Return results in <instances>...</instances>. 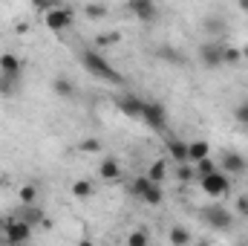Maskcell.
I'll use <instances>...</instances> for the list:
<instances>
[{
  "mask_svg": "<svg viewBox=\"0 0 248 246\" xmlns=\"http://www.w3.org/2000/svg\"><path fill=\"white\" fill-rule=\"evenodd\" d=\"M168 241H170V246H187L190 244V232H187L185 226H173L168 232Z\"/></svg>",
  "mask_w": 248,
  "mask_h": 246,
  "instance_id": "obj_17",
  "label": "cell"
},
{
  "mask_svg": "<svg viewBox=\"0 0 248 246\" xmlns=\"http://www.w3.org/2000/svg\"><path fill=\"white\" fill-rule=\"evenodd\" d=\"M52 90H55L61 99H69V96L75 93V87H72V81H69V78H55V81H52Z\"/></svg>",
  "mask_w": 248,
  "mask_h": 246,
  "instance_id": "obj_18",
  "label": "cell"
},
{
  "mask_svg": "<svg viewBox=\"0 0 248 246\" xmlns=\"http://www.w3.org/2000/svg\"><path fill=\"white\" fill-rule=\"evenodd\" d=\"M141 122L147 124V127H153V130H165V124H168V110H165V105H162V102H144V107H141Z\"/></svg>",
  "mask_w": 248,
  "mask_h": 246,
  "instance_id": "obj_6",
  "label": "cell"
},
{
  "mask_svg": "<svg viewBox=\"0 0 248 246\" xmlns=\"http://www.w3.org/2000/svg\"><path fill=\"white\" fill-rule=\"evenodd\" d=\"M78 246H93V244H90V241H81V244H78Z\"/></svg>",
  "mask_w": 248,
  "mask_h": 246,
  "instance_id": "obj_35",
  "label": "cell"
},
{
  "mask_svg": "<svg viewBox=\"0 0 248 246\" xmlns=\"http://www.w3.org/2000/svg\"><path fill=\"white\" fill-rule=\"evenodd\" d=\"M211 157V145L205 142V139H193V142H187V162H202V159H208Z\"/></svg>",
  "mask_w": 248,
  "mask_h": 246,
  "instance_id": "obj_13",
  "label": "cell"
},
{
  "mask_svg": "<svg viewBox=\"0 0 248 246\" xmlns=\"http://www.w3.org/2000/svg\"><path fill=\"white\" fill-rule=\"evenodd\" d=\"M205 26H208V32H222V20L219 18H208Z\"/></svg>",
  "mask_w": 248,
  "mask_h": 246,
  "instance_id": "obj_28",
  "label": "cell"
},
{
  "mask_svg": "<svg viewBox=\"0 0 248 246\" xmlns=\"http://www.w3.org/2000/svg\"><path fill=\"white\" fill-rule=\"evenodd\" d=\"M98 177H101V180H119V177H122L119 159H116V157H104V159L98 162Z\"/></svg>",
  "mask_w": 248,
  "mask_h": 246,
  "instance_id": "obj_15",
  "label": "cell"
},
{
  "mask_svg": "<svg viewBox=\"0 0 248 246\" xmlns=\"http://www.w3.org/2000/svg\"><path fill=\"white\" fill-rule=\"evenodd\" d=\"M116 107L122 110L127 119H141V107H144V102L136 99V96H130V93H124V96L116 99Z\"/></svg>",
  "mask_w": 248,
  "mask_h": 246,
  "instance_id": "obj_10",
  "label": "cell"
},
{
  "mask_svg": "<svg viewBox=\"0 0 248 246\" xmlns=\"http://www.w3.org/2000/svg\"><path fill=\"white\" fill-rule=\"evenodd\" d=\"M20 203H23V206H35V203H38V185H32V183L23 185V188H20Z\"/></svg>",
  "mask_w": 248,
  "mask_h": 246,
  "instance_id": "obj_19",
  "label": "cell"
},
{
  "mask_svg": "<svg viewBox=\"0 0 248 246\" xmlns=\"http://www.w3.org/2000/svg\"><path fill=\"white\" fill-rule=\"evenodd\" d=\"M116 41H119L116 32H113V35H101V38H98V47H104V44H116Z\"/></svg>",
  "mask_w": 248,
  "mask_h": 246,
  "instance_id": "obj_29",
  "label": "cell"
},
{
  "mask_svg": "<svg viewBox=\"0 0 248 246\" xmlns=\"http://www.w3.org/2000/svg\"><path fill=\"white\" fill-rule=\"evenodd\" d=\"M193 168H196V174H199V177H208V174H214V171H219V165H217V162H214L211 157H208V159H202V162H196Z\"/></svg>",
  "mask_w": 248,
  "mask_h": 246,
  "instance_id": "obj_21",
  "label": "cell"
},
{
  "mask_svg": "<svg viewBox=\"0 0 248 246\" xmlns=\"http://www.w3.org/2000/svg\"><path fill=\"white\" fill-rule=\"evenodd\" d=\"M165 148H168V154H170V162H176V165H185L187 162V145L182 139L170 136V139L165 142Z\"/></svg>",
  "mask_w": 248,
  "mask_h": 246,
  "instance_id": "obj_14",
  "label": "cell"
},
{
  "mask_svg": "<svg viewBox=\"0 0 248 246\" xmlns=\"http://www.w3.org/2000/svg\"><path fill=\"white\" fill-rule=\"evenodd\" d=\"M187 177H190V168H187V162H185V165L179 168V180H187Z\"/></svg>",
  "mask_w": 248,
  "mask_h": 246,
  "instance_id": "obj_33",
  "label": "cell"
},
{
  "mask_svg": "<svg viewBox=\"0 0 248 246\" xmlns=\"http://www.w3.org/2000/svg\"><path fill=\"white\" fill-rule=\"evenodd\" d=\"M72 194H75V197H90V194H93V183H90V180H75V183H72Z\"/></svg>",
  "mask_w": 248,
  "mask_h": 246,
  "instance_id": "obj_23",
  "label": "cell"
},
{
  "mask_svg": "<svg viewBox=\"0 0 248 246\" xmlns=\"http://www.w3.org/2000/svg\"><path fill=\"white\" fill-rule=\"evenodd\" d=\"M78 58H81V67H84L90 75H95V78H101V81H110V84H122L124 81L122 72L107 61L98 50H81Z\"/></svg>",
  "mask_w": 248,
  "mask_h": 246,
  "instance_id": "obj_1",
  "label": "cell"
},
{
  "mask_svg": "<svg viewBox=\"0 0 248 246\" xmlns=\"http://www.w3.org/2000/svg\"><path fill=\"white\" fill-rule=\"evenodd\" d=\"M199 188H202L208 197L219 200V197H225V194L231 191V180H228L225 171H214V174H208V177H199Z\"/></svg>",
  "mask_w": 248,
  "mask_h": 246,
  "instance_id": "obj_2",
  "label": "cell"
},
{
  "mask_svg": "<svg viewBox=\"0 0 248 246\" xmlns=\"http://www.w3.org/2000/svg\"><path fill=\"white\" fill-rule=\"evenodd\" d=\"M0 246H3V244H0Z\"/></svg>",
  "mask_w": 248,
  "mask_h": 246,
  "instance_id": "obj_37",
  "label": "cell"
},
{
  "mask_svg": "<svg viewBox=\"0 0 248 246\" xmlns=\"http://www.w3.org/2000/svg\"><path fill=\"white\" fill-rule=\"evenodd\" d=\"M127 9H130L139 20H144V23L156 18V3H153V0H130Z\"/></svg>",
  "mask_w": 248,
  "mask_h": 246,
  "instance_id": "obj_12",
  "label": "cell"
},
{
  "mask_svg": "<svg viewBox=\"0 0 248 246\" xmlns=\"http://www.w3.org/2000/svg\"><path fill=\"white\" fill-rule=\"evenodd\" d=\"M237 209H240L243 214H248V194H243V197L237 200Z\"/></svg>",
  "mask_w": 248,
  "mask_h": 246,
  "instance_id": "obj_31",
  "label": "cell"
},
{
  "mask_svg": "<svg viewBox=\"0 0 248 246\" xmlns=\"http://www.w3.org/2000/svg\"><path fill=\"white\" fill-rule=\"evenodd\" d=\"M6 238H9V244H26L32 238V226L26 220H9L6 223Z\"/></svg>",
  "mask_w": 248,
  "mask_h": 246,
  "instance_id": "obj_8",
  "label": "cell"
},
{
  "mask_svg": "<svg viewBox=\"0 0 248 246\" xmlns=\"http://www.w3.org/2000/svg\"><path fill=\"white\" fill-rule=\"evenodd\" d=\"M243 58H246V61H248V44H246V47H243Z\"/></svg>",
  "mask_w": 248,
  "mask_h": 246,
  "instance_id": "obj_34",
  "label": "cell"
},
{
  "mask_svg": "<svg viewBox=\"0 0 248 246\" xmlns=\"http://www.w3.org/2000/svg\"><path fill=\"white\" fill-rule=\"evenodd\" d=\"M243 58V50H237V47H225V64H240Z\"/></svg>",
  "mask_w": 248,
  "mask_h": 246,
  "instance_id": "obj_26",
  "label": "cell"
},
{
  "mask_svg": "<svg viewBox=\"0 0 248 246\" xmlns=\"http://www.w3.org/2000/svg\"><path fill=\"white\" fill-rule=\"evenodd\" d=\"M202 217H205V223H208L211 229H217V232H225V229H231V223H234V214H231L225 206H219V203L205 206V209H202Z\"/></svg>",
  "mask_w": 248,
  "mask_h": 246,
  "instance_id": "obj_3",
  "label": "cell"
},
{
  "mask_svg": "<svg viewBox=\"0 0 248 246\" xmlns=\"http://www.w3.org/2000/svg\"><path fill=\"white\" fill-rule=\"evenodd\" d=\"M199 58H202V64H205L208 70L225 67V44H219V41H205V44L199 47Z\"/></svg>",
  "mask_w": 248,
  "mask_h": 246,
  "instance_id": "obj_4",
  "label": "cell"
},
{
  "mask_svg": "<svg viewBox=\"0 0 248 246\" xmlns=\"http://www.w3.org/2000/svg\"><path fill=\"white\" fill-rule=\"evenodd\" d=\"M159 55H162V58H168V61H182L173 50H159Z\"/></svg>",
  "mask_w": 248,
  "mask_h": 246,
  "instance_id": "obj_30",
  "label": "cell"
},
{
  "mask_svg": "<svg viewBox=\"0 0 248 246\" xmlns=\"http://www.w3.org/2000/svg\"><path fill=\"white\" fill-rule=\"evenodd\" d=\"M133 194H136V197H141L147 206H159V203L165 200L162 185H153L147 177H136V180H133Z\"/></svg>",
  "mask_w": 248,
  "mask_h": 246,
  "instance_id": "obj_5",
  "label": "cell"
},
{
  "mask_svg": "<svg viewBox=\"0 0 248 246\" xmlns=\"http://www.w3.org/2000/svg\"><path fill=\"white\" fill-rule=\"evenodd\" d=\"M248 168L246 157L243 154H237V151H228V154H222V162H219V171H225V174H243Z\"/></svg>",
  "mask_w": 248,
  "mask_h": 246,
  "instance_id": "obj_11",
  "label": "cell"
},
{
  "mask_svg": "<svg viewBox=\"0 0 248 246\" xmlns=\"http://www.w3.org/2000/svg\"><path fill=\"white\" fill-rule=\"evenodd\" d=\"M72 20H75V15H72V9H66V6H55V9H49L46 12V18H44V23L52 29V32H63V29H69L72 26Z\"/></svg>",
  "mask_w": 248,
  "mask_h": 246,
  "instance_id": "obj_7",
  "label": "cell"
},
{
  "mask_svg": "<svg viewBox=\"0 0 248 246\" xmlns=\"http://www.w3.org/2000/svg\"><path fill=\"white\" fill-rule=\"evenodd\" d=\"M20 220H26V223L35 229V223L41 220V209H38V206H23V217H20Z\"/></svg>",
  "mask_w": 248,
  "mask_h": 246,
  "instance_id": "obj_22",
  "label": "cell"
},
{
  "mask_svg": "<svg viewBox=\"0 0 248 246\" xmlns=\"http://www.w3.org/2000/svg\"><path fill=\"white\" fill-rule=\"evenodd\" d=\"M234 119H237L240 124H248V102H243V105L234 107Z\"/></svg>",
  "mask_w": 248,
  "mask_h": 246,
  "instance_id": "obj_25",
  "label": "cell"
},
{
  "mask_svg": "<svg viewBox=\"0 0 248 246\" xmlns=\"http://www.w3.org/2000/svg\"><path fill=\"white\" fill-rule=\"evenodd\" d=\"M0 96H15V81L0 75Z\"/></svg>",
  "mask_w": 248,
  "mask_h": 246,
  "instance_id": "obj_27",
  "label": "cell"
},
{
  "mask_svg": "<svg viewBox=\"0 0 248 246\" xmlns=\"http://www.w3.org/2000/svg\"><path fill=\"white\" fill-rule=\"evenodd\" d=\"M20 72H23V61H20L15 53H3V55H0V75H3V78L17 81Z\"/></svg>",
  "mask_w": 248,
  "mask_h": 246,
  "instance_id": "obj_9",
  "label": "cell"
},
{
  "mask_svg": "<svg viewBox=\"0 0 248 246\" xmlns=\"http://www.w3.org/2000/svg\"><path fill=\"white\" fill-rule=\"evenodd\" d=\"M127 246H150V235H147V229H133L130 238H127Z\"/></svg>",
  "mask_w": 248,
  "mask_h": 246,
  "instance_id": "obj_20",
  "label": "cell"
},
{
  "mask_svg": "<svg viewBox=\"0 0 248 246\" xmlns=\"http://www.w3.org/2000/svg\"><path fill=\"white\" fill-rule=\"evenodd\" d=\"M98 148H101V145H98L95 139H90V142H84V145H81V151H98Z\"/></svg>",
  "mask_w": 248,
  "mask_h": 246,
  "instance_id": "obj_32",
  "label": "cell"
},
{
  "mask_svg": "<svg viewBox=\"0 0 248 246\" xmlns=\"http://www.w3.org/2000/svg\"><path fill=\"white\" fill-rule=\"evenodd\" d=\"M196 246H211V244H196Z\"/></svg>",
  "mask_w": 248,
  "mask_h": 246,
  "instance_id": "obj_36",
  "label": "cell"
},
{
  "mask_svg": "<svg viewBox=\"0 0 248 246\" xmlns=\"http://www.w3.org/2000/svg\"><path fill=\"white\" fill-rule=\"evenodd\" d=\"M84 12H87V18H93V20H101V18H107V6H98V3H90V6H84Z\"/></svg>",
  "mask_w": 248,
  "mask_h": 246,
  "instance_id": "obj_24",
  "label": "cell"
},
{
  "mask_svg": "<svg viewBox=\"0 0 248 246\" xmlns=\"http://www.w3.org/2000/svg\"><path fill=\"white\" fill-rule=\"evenodd\" d=\"M144 177H147L153 185H162V180L168 177V159H156V162L147 168V174H144Z\"/></svg>",
  "mask_w": 248,
  "mask_h": 246,
  "instance_id": "obj_16",
  "label": "cell"
}]
</instances>
